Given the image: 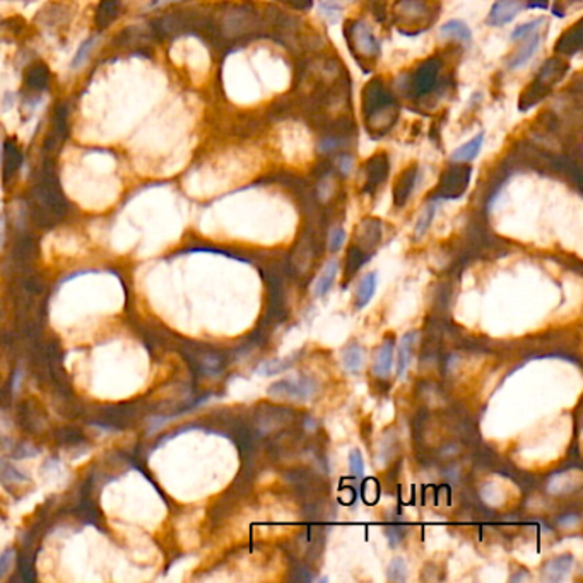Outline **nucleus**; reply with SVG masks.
I'll use <instances>...</instances> for the list:
<instances>
[{"label": "nucleus", "mask_w": 583, "mask_h": 583, "mask_svg": "<svg viewBox=\"0 0 583 583\" xmlns=\"http://www.w3.org/2000/svg\"><path fill=\"white\" fill-rule=\"evenodd\" d=\"M269 394L274 397L291 398V401H310L316 394V383L310 377L288 378V380L272 383Z\"/></svg>", "instance_id": "obj_1"}, {"label": "nucleus", "mask_w": 583, "mask_h": 583, "mask_svg": "<svg viewBox=\"0 0 583 583\" xmlns=\"http://www.w3.org/2000/svg\"><path fill=\"white\" fill-rule=\"evenodd\" d=\"M525 7L522 0H496L488 15L489 26H504L514 21L515 15Z\"/></svg>", "instance_id": "obj_2"}, {"label": "nucleus", "mask_w": 583, "mask_h": 583, "mask_svg": "<svg viewBox=\"0 0 583 583\" xmlns=\"http://www.w3.org/2000/svg\"><path fill=\"white\" fill-rule=\"evenodd\" d=\"M394 347H395L394 335H389V337L380 344V347H378L377 353H375V359H373L375 377H378V378L389 377L390 370H392Z\"/></svg>", "instance_id": "obj_3"}, {"label": "nucleus", "mask_w": 583, "mask_h": 583, "mask_svg": "<svg viewBox=\"0 0 583 583\" xmlns=\"http://www.w3.org/2000/svg\"><path fill=\"white\" fill-rule=\"evenodd\" d=\"M571 566H573V556L571 554H563V556L549 559L542 566V578L553 583L561 582L570 573Z\"/></svg>", "instance_id": "obj_4"}, {"label": "nucleus", "mask_w": 583, "mask_h": 583, "mask_svg": "<svg viewBox=\"0 0 583 583\" xmlns=\"http://www.w3.org/2000/svg\"><path fill=\"white\" fill-rule=\"evenodd\" d=\"M377 284H378L377 272L365 274L361 283L358 284V289H356V296H354L356 310H363V308H365L366 304L373 300L375 291H377Z\"/></svg>", "instance_id": "obj_5"}, {"label": "nucleus", "mask_w": 583, "mask_h": 583, "mask_svg": "<svg viewBox=\"0 0 583 583\" xmlns=\"http://www.w3.org/2000/svg\"><path fill=\"white\" fill-rule=\"evenodd\" d=\"M353 41H354L356 48H358L363 55H375V53H378V50H380L378 41L375 40L373 34L370 33V29L363 25H358L353 29Z\"/></svg>", "instance_id": "obj_6"}, {"label": "nucleus", "mask_w": 583, "mask_h": 583, "mask_svg": "<svg viewBox=\"0 0 583 583\" xmlns=\"http://www.w3.org/2000/svg\"><path fill=\"white\" fill-rule=\"evenodd\" d=\"M340 359H342V366L349 373H358L363 368V363H365V351H363V347L358 342H351L349 346L342 349Z\"/></svg>", "instance_id": "obj_7"}, {"label": "nucleus", "mask_w": 583, "mask_h": 583, "mask_svg": "<svg viewBox=\"0 0 583 583\" xmlns=\"http://www.w3.org/2000/svg\"><path fill=\"white\" fill-rule=\"evenodd\" d=\"M339 269H340L339 260H330L326 265V267H323L322 274H320L319 279H316V283H315V296H316V298H322V296H326L327 293L330 291V288L334 286L335 276H337Z\"/></svg>", "instance_id": "obj_8"}, {"label": "nucleus", "mask_w": 583, "mask_h": 583, "mask_svg": "<svg viewBox=\"0 0 583 583\" xmlns=\"http://www.w3.org/2000/svg\"><path fill=\"white\" fill-rule=\"evenodd\" d=\"M483 142H484V132H481V134H477L474 137V139H471L469 142H465L464 146H460L459 149H455V152L452 154V161L465 163V161H472V159H476L477 154H479L481 147H483Z\"/></svg>", "instance_id": "obj_9"}, {"label": "nucleus", "mask_w": 583, "mask_h": 583, "mask_svg": "<svg viewBox=\"0 0 583 583\" xmlns=\"http://www.w3.org/2000/svg\"><path fill=\"white\" fill-rule=\"evenodd\" d=\"M414 332H409V334L404 335L398 344V363H397V375L398 378H404L407 368L410 365V359H413V347H414Z\"/></svg>", "instance_id": "obj_10"}, {"label": "nucleus", "mask_w": 583, "mask_h": 583, "mask_svg": "<svg viewBox=\"0 0 583 583\" xmlns=\"http://www.w3.org/2000/svg\"><path fill=\"white\" fill-rule=\"evenodd\" d=\"M539 41H541L539 34H532V36L529 34V36H525V41H523L522 48H520V52L514 57L510 67L511 69H518V67H522V65H525L527 62H529L532 58V55L537 52Z\"/></svg>", "instance_id": "obj_11"}, {"label": "nucleus", "mask_w": 583, "mask_h": 583, "mask_svg": "<svg viewBox=\"0 0 583 583\" xmlns=\"http://www.w3.org/2000/svg\"><path fill=\"white\" fill-rule=\"evenodd\" d=\"M440 34L443 38H455V40H460L465 43L471 41V38H472V33H471V29H469V26L462 21H455V19H453V21L445 22V25L441 26Z\"/></svg>", "instance_id": "obj_12"}, {"label": "nucleus", "mask_w": 583, "mask_h": 583, "mask_svg": "<svg viewBox=\"0 0 583 583\" xmlns=\"http://www.w3.org/2000/svg\"><path fill=\"white\" fill-rule=\"evenodd\" d=\"M434 213H436V203H429L428 207H426L424 210H422V214L417 219V225H416V231H414V236L416 238H421L422 234L426 233L429 228V225H431L433 217H434Z\"/></svg>", "instance_id": "obj_13"}, {"label": "nucleus", "mask_w": 583, "mask_h": 583, "mask_svg": "<svg viewBox=\"0 0 583 583\" xmlns=\"http://www.w3.org/2000/svg\"><path fill=\"white\" fill-rule=\"evenodd\" d=\"M407 578V565L402 558H395L389 565V580L392 582H406Z\"/></svg>", "instance_id": "obj_14"}, {"label": "nucleus", "mask_w": 583, "mask_h": 583, "mask_svg": "<svg viewBox=\"0 0 583 583\" xmlns=\"http://www.w3.org/2000/svg\"><path fill=\"white\" fill-rule=\"evenodd\" d=\"M344 241H346V231L339 228V226H335V228L330 231V234H328V252L337 253L344 246Z\"/></svg>", "instance_id": "obj_15"}, {"label": "nucleus", "mask_w": 583, "mask_h": 583, "mask_svg": "<svg viewBox=\"0 0 583 583\" xmlns=\"http://www.w3.org/2000/svg\"><path fill=\"white\" fill-rule=\"evenodd\" d=\"M95 43H96V38H89L88 41L82 43V45L79 46V50H77L76 57L72 58V64H70L74 69H77L79 65H82L86 60H88V55L93 50V46H95Z\"/></svg>", "instance_id": "obj_16"}, {"label": "nucleus", "mask_w": 583, "mask_h": 583, "mask_svg": "<svg viewBox=\"0 0 583 583\" xmlns=\"http://www.w3.org/2000/svg\"><path fill=\"white\" fill-rule=\"evenodd\" d=\"M349 469L351 474L354 477H363V474H365V462H363L361 452H359V450H353V452L349 453Z\"/></svg>", "instance_id": "obj_17"}, {"label": "nucleus", "mask_w": 583, "mask_h": 583, "mask_svg": "<svg viewBox=\"0 0 583 583\" xmlns=\"http://www.w3.org/2000/svg\"><path fill=\"white\" fill-rule=\"evenodd\" d=\"M542 19H535V21H530V22H525V25L518 26L516 29L511 33V40H520V38H525L529 36V34L534 33L535 29H537L539 26L542 25Z\"/></svg>", "instance_id": "obj_18"}, {"label": "nucleus", "mask_w": 583, "mask_h": 583, "mask_svg": "<svg viewBox=\"0 0 583 583\" xmlns=\"http://www.w3.org/2000/svg\"><path fill=\"white\" fill-rule=\"evenodd\" d=\"M14 549H7L6 553L0 556V578L6 577L7 573H9L11 566H13V561H14Z\"/></svg>", "instance_id": "obj_19"}, {"label": "nucleus", "mask_w": 583, "mask_h": 583, "mask_svg": "<svg viewBox=\"0 0 583 583\" xmlns=\"http://www.w3.org/2000/svg\"><path fill=\"white\" fill-rule=\"evenodd\" d=\"M351 168H353V159H351L349 156H342V158H339V170L342 171L344 175L349 173Z\"/></svg>", "instance_id": "obj_20"}]
</instances>
